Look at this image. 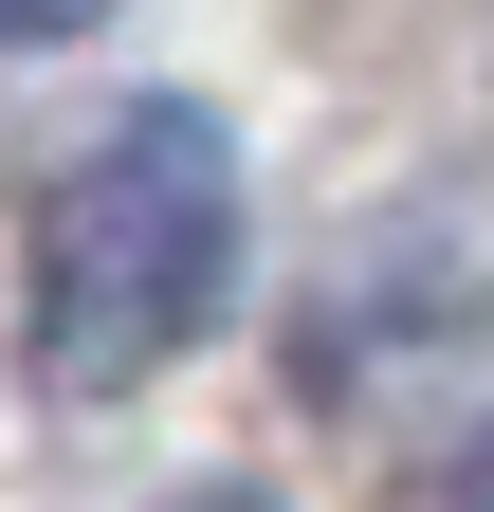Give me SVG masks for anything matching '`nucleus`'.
I'll return each mask as SVG.
<instances>
[{
  "label": "nucleus",
  "mask_w": 494,
  "mask_h": 512,
  "mask_svg": "<svg viewBox=\"0 0 494 512\" xmlns=\"http://www.w3.org/2000/svg\"><path fill=\"white\" fill-rule=\"evenodd\" d=\"M110 19V0H0V37H19V55H55V37H92Z\"/></svg>",
  "instance_id": "2"
},
{
  "label": "nucleus",
  "mask_w": 494,
  "mask_h": 512,
  "mask_svg": "<svg viewBox=\"0 0 494 512\" xmlns=\"http://www.w3.org/2000/svg\"><path fill=\"white\" fill-rule=\"evenodd\" d=\"M220 275H238V147H220V110L147 92L55 165L37 256H19V348L55 403H129L147 366H183Z\"/></svg>",
  "instance_id": "1"
},
{
  "label": "nucleus",
  "mask_w": 494,
  "mask_h": 512,
  "mask_svg": "<svg viewBox=\"0 0 494 512\" xmlns=\"http://www.w3.org/2000/svg\"><path fill=\"white\" fill-rule=\"evenodd\" d=\"M183 512H257V494H183Z\"/></svg>",
  "instance_id": "3"
}]
</instances>
